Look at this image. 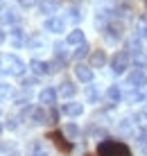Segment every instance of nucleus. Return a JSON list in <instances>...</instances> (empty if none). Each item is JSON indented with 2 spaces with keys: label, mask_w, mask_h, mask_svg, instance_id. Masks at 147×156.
<instances>
[{
  "label": "nucleus",
  "mask_w": 147,
  "mask_h": 156,
  "mask_svg": "<svg viewBox=\"0 0 147 156\" xmlns=\"http://www.w3.org/2000/svg\"><path fill=\"white\" fill-rule=\"evenodd\" d=\"M14 95V86L9 82H0V102L2 100H9Z\"/></svg>",
  "instance_id": "nucleus-26"
},
{
  "label": "nucleus",
  "mask_w": 147,
  "mask_h": 156,
  "mask_svg": "<svg viewBox=\"0 0 147 156\" xmlns=\"http://www.w3.org/2000/svg\"><path fill=\"white\" fill-rule=\"evenodd\" d=\"M134 122L143 129V131H147V111H138V113L134 115Z\"/></svg>",
  "instance_id": "nucleus-27"
},
{
  "label": "nucleus",
  "mask_w": 147,
  "mask_h": 156,
  "mask_svg": "<svg viewBox=\"0 0 147 156\" xmlns=\"http://www.w3.org/2000/svg\"><path fill=\"white\" fill-rule=\"evenodd\" d=\"M118 2H120V0H118Z\"/></svg>",
  "instance_id": "nucleus-41"
},
{
  "label": "nucleus",
  "mask_w": 147,
  "mask_h": 156,
  "mask_svg": "<svg viewBox=\"0 0 147 156\" xmlns=\"http://www.w3.org/2000/svg\"><path fill=\"white\" fill-rule=\"evenodd\" d=\"M66 43L68 45H81V43H86V36H84V32H81L79 27H75L73 32H68V36H66Z\"/></svg>",
  "instance_id": "nucleus-22"
},
{
  "label": "nucleus",
  "mask_w": 147,
  "mask_h": 156,
  "mask_svg": "<svg viewBox=\"0 0 147 156\" xmlns=\"http://www.w3.org/2000/svg\"><path fill=\"white\" fill-rule=\"evenodd\" d=\"M48 140H52L54 145H57V149H59V152H63V154L73 152V143L63 136V131H50V133H48Z\"/></svg>",
  "instance_id": "nucleus-6"
},
{
  "label": "nucleus",
  "mask_w": 147,
  "mask_h": 156,
  "mask_svg": "<svg viewBox=\"0 0 147 156\" xmlns=\"http://www.w3.org/2000/svg\"><path fill=\"white\" fill-rule=\"evenodd\" d=\"M131 125H136V122H131L129 118H122V120L118 122V131H122V133H129V131H131Z\"/></svg>",
  "instance_id": "nucleus-31"
},
{
  "label": "nucleus",
  "mask_w": 147,
  "mask_h": 156,
  "mask_svg": "<svg viewBox=\"0 0 147 156\" xmlns=\"http://www.w3.org/2000/svg\"><path fill=\"white\" fill-rule=\"evenodd\" d=\"M129 63H131V57H129L127 50H118L116 55L109 59V66H111V73L113 75H124L129 68Z\"/></svg>",
  "instance_id": "nucleus-3"
},
{
  "label": "nucleus",
  "mask_w": 147,
  "mask_h": 156,
  "mask_svg": "<svg viewBox=\"0 0 147 156\" xmlns=\"http://www.w3.org/2000/svg\"><path fill=\"white\" fill-rule=\"evenodd\" d=\"M57 98H59V93H57V88H52V86H45V88H41L39 90V102H41V106H52V104H57Z\"/></svg>",
  "instance_id": "nucleus-10"
},
{
  "label": "nucleus",
  "mask_w": 147,
  "mask_h": 156,
  "mask_svg": "<svg viewBox=\"0 0 147 156\" xmlns=\"http://www.w3.org/2000/svg\"><path fill=\"white\" fill-rule=\"evenodd\" d=\"M113 16H116V14H113V12H111L109 7H102V9H97V14H95V23L100 25L102 30H104L106 25H109V23L113 20Z\"/></svg>",
  "instance_id": "nucleus-17"
},
{
  "label": "nucleus",
  "mask_w": 147,
  "mask_h": 156,
  "mask_svg": "<svg viewBox=\"0 0 147 156\" xmlns=\"http://www.w3.org/2000/svg\"><path fill=\"white\" fill-rule=\"evenodd\" d=\"M122 32H124V25L118 23V20H111L104 30H102V36L109 41V43H118L122 39Z\"/></svg>",
  "instance_id": "nucleus-4"
},
{
  "label": "nucleus",
  "mask_w": 147,
  "mask_h": 156,
  "mask_svg": "<svg viewBox=\"0 0 147 156\" xmlns=\"http://www.w3.org/2000/svg\"><path fill=\"white\" fill-rule=\"evenodd\" d=\"M18 23V14L14 12V9H0V25L2 27H14V25Z\"/></svg>",
  "instance_id": "nucleus-18"
},
{
  "label": "nucleus",
  "mask_w": 147,
  "mask_h": 156,
  "mask_svg": "<svg viewBox=\"0 0 147 156\" xmlns=\"http://www.w3.org/2000/svg\"><path fill=\"white\" fill-rule=\"evenodd\" d=\"M86 156H97V154H86Z\"/></svg>",
  "instance_id": "nucleus-40"
},
{
  "label": "nucleus",
  "mask_w": 147,
  "mask_h": 156,
  "mask_svg": "<svg viewBox=\"0 0 147 156\" xmlns=\"http://www.w3.org/2000/svg\"><path fill=\"white\" fill-rule=\"evenodd\" d=\"M86 102H88V104H97V102H100V90L95 88V86H86Z\"/></svg>",
  "instance_id": "nucleus-25"
},
{
  "label": "nucleus",
  "mask_w": 147,
  "mask_h": 156,
  "mask_svg": "<svg viewBox=\"0 0 147 156\" xmlns=\"http://www.w3.org/2000/svg\"><path fill=\"white\" fill-rule=\"evenodd\" d=\"M57 93H59V98H75V93H77V86H75L73 82H68V79H66V82H61V84H59V88H57Z\"/></svg>",
  "instance_id": "nucleus-21"
},
{
  "label": "nucleus",
  "mask_w": 147,
  "mask_h": 156,
  "mask_svg": "<svg viewBox=\"0 0 147 156\" xmlns=\"http://www.w3.org/2000/svg\"><path fill=\"white\" fill-rule=\"evenodd\" d=\"M59 7H61V0H41V5H39V12H41L43 16L48 14V18H50V16H57Z\"/></svg>",
  "instance_id": "nucleus-14"
},
{
  "label": "nucleus",
  "mask_w": 147,
  "mask_h": 156,
  "mask_svg": "<svg viewBox=\"0 0 147 156\" xmlns=\"http://www.w3.org/2000/svg\"><path fill=\"white\" fill-rule=\"evenodd\" d=\"M30 156H48L45 147H43V143H34V147H32V154Z\"/></svg>",
  "instance_id": "nucleus-33"
},
{
  "label": "nucleus",
  "mask_w": 147,
  "mask_h": 156,
  "mask_svg": "<svg viewBox=\"0 0 147 156\" xmlns=\"http://www.w3.org/2000/svg\"><path fill=\"white\" fill-rule=\"evenodd\" d=\"M59 111H61V115H66V118H79L84 113V104L70 100V102H63V104L59 106Z\"/></svg>",
  "instance_id": "nucleus-9"
},
{
  "label": "nucleus",
  "mask_w": 147,
  "mask_h": 156,
  "mask_svg": "<svg viewBox=\"0 0 147 156\" xmlns=\"http://www.w3.org/2000/svg\"><path fill=\"white\" fill-rule=\"evenodd\" d=\"M79 133H81V129L75 125V122H66V125H63V136H66L68 140H75V138H79Z\"/></svg>",
  "instance_id": "nucleus-23"
},
{
  "label": "nucleus",
  "mask_w": 147,
  "mask_h": 156,
  "mask_svg": "<svg viewBox=\"0 0 147 156\" xmlns=\"http://www.w3.org/2000/svg\"><path fill=\"white\" fill-rule=\"evenodd\" d=\"M145 100H147V95H145L143 88H131L124 95V102H127V104H143Z\"/></svg>",
  "instance_id": "nucleus-19"
},
{
  "label": "nucleus",
  "mask_w": 147,
  "mask_h": 156,
  "mask_svg": "<svg viewBox=\"0 0 147 156\" xmlns=\"http://www.w3.org/2000/svg\"><path fill=\"white\" fill-rule=\"evenodd\" d=\"M30 70L36 75V77H43V75H52L50 61H41V59H32L30 61Z\"/></svg>",
  "instance_id": "nucleus-13"
},
{
  "label": "nucleus",
  "mask_w": 147,
  "mask_h": 156,
  "mask_svg": "<svg viewBox=\"0 0 147 156\" xmlns=\"http://www.w3.org/2000/svg\"><path fill=\"white\" fill-rule=\"evenodd\" d=\"M0 152H5V154H7V152H9V145H7V143H5V140H0Z\"/></svg>",
  "instance_id": "nucleus-37"
},
{
  "label": "nucleus",
  "mask_w": 147,
  "mask_h": 156,
  "mask_svg": "<svg viewBox=\"0 0 147 156\" xmlns=\"http://www.w3.org/2000/svg\"><path fill=\"white\" fill-rule=\"evenodd\" d=\"M7 36H9V43H12L14 48H23V45H27V36H25V30L20 27V25H14V27H9V32H7Z\"/></svg>",
  "instance_id": "nucleus-7"
},
{
  "label": "nucleus",
  "mask_w": 147,
  "mask_h": 156,
  "mask_svg": "<svg viewBox=\"0 0 147 156\" xmlns=\"http://www.w3.org/2000/svg\"><path fill=\"white\" fill-rule=\"evenodd\" d=\"M18 5H20L23 9H32V7H39L41 0H18Z\"/></svg>",
  "instance_id": "nucleus-35"
},
{
  "label": "nucleus",
  "mask_w": 147,
  "mask_h": 156,
  "mask_svg": "<svg viewBox=\"0 0 147 156\" xmlns=\"http://www.w3.org/2000/svg\"><path fill=\"white\" fill-rule=\"evenodd\" d=\"M27 45L30 48H43L45 45V39H43V36H32V39L27 41Z\"/></svg>",
  "instance_id": "nucleus-34"
},
{
  "label": "nucleus",
  "mask_w": 147,
  "mask_h": 156,
  "mask_svg": "<svg viewBox=\"0 0 147 156\" xmlns=\"http://www.w3.org/2000/svg\"><path fill=\"white\" fill-rule=\"evenodd\" d=\"M124 50L129 52V57H136V55H143V39H138L136 34H131L127 41H124Z\"/></svg>",
  "instance_id": "nucleus-12"
},
{
  "label": "nucleus",
  "mask_w": 147,
  "mask_h": 156,
  "mask_svg": "<svg viewBox=\"0 0 147 156\" xmlns=\"http://www.w3.org/2000/svg\"><path fill=\"white\" fill-rule=\"evenodd\" d=\"M95 154H97V156H131V149H129L122 140L104 138V140H100V143H97Z\"/></svg>",
  "instance_id": "nucleus-2"
},
{
  "label": "nucleus",
  "mask_w": 147,
  "mask_h": 156,
  "mask_svg": "<svg viewBox=\"0 0 147 156\" xmlns=\"http://www.w3.org/2000/svg\"><path fill=\"white\" fill-rule=\"evenodd\" d=\"M75 77L79 79L81 84H91L93 82V77H95V73H93V68L88 66V63H77V66H75Z\"/></svg>",
  "instance_id": "nucleus-11"
},
{
  "label": "nucleus",
  "mask_w": 147,
  "mask_h": 156,
  "mask_svg": "<svg viewBox=\"0 0 147 156\" xmlns=\"http://www.w3.org/2000/svg\"><path fill=\"white\" fill-rule=\"evenodd\" d=\"M66 20H75V23H77V20H81V9L79 7H68L66 9Z\"/></svg>",
  "instance_id": "nucleus-28"
},
{
  "label": "nucleus",
  "mask_w": 147,
  "mask_h": 156,
  "mask_svg": "<svg viewBox=\"0 0 147 156\" xmlns=\"http://www.w3.org/2000/svg\"><path fill=\"white\" fill-rule=\"evenodd\" d=\"M86 55H88V43H81V45L75 48V52H73V57L77 59V63H79V59H84Z\"/></svg>",
  "instance_id": "nucleus-29"
},
{
  "label": "nucleus",
  "mask_w": 147,
  "mask_h": 156,
  "mask_svg": "<svg viewBox=\"0 0 147 156\" xmlns=\"http://www.w3.org/2000/svg\"><path fill=\"white\" fill-rule=\"evenodd\" d=\"M106 98L111 100V102H120L124 95H122V90H120V86L118 84H113V86H109L106 88Z\"/></svg>",
  "instance_id": "nucleus-24"
},
{
  "label": "nucleus",
  "mask_w": 147,
  "mask_h": 156,
  "mask_svg": "<svg viewBox=\"0 0 147 156\" xmlns=\"http://www.w3.org/2000/svg\"><path fill=\"white\" fill-rule=\"evenodd\" d=\"M36 82H39L36 77H20V84H23V88H30V86L36 84Z\"/></svg>",
  "instance_id": "nucleus-36"
},
{
  "label": "nucleus",
  "mask_w": 147,
  "mask_h": 156,
  "mask_svg": "<svg viewBox=\"0 0 147 156\" xmlns=\"http://www.w3.org/2000/svg\"><path fill=\"white\" fill-rule=\"evenodd\" d=\"M127 84L131 88H145L147 86V73L140 68H134L131 73H127Z\"/></svg>",
  "instance_id": "nucleus-8"
},
{
  "label": "nucleus",
  "mask_w": 147,
  "mask_h": 156,
  "mask_svg": "<svg viewBox=\"0 0 147 156\" xmlns=\"http://www.w3.org/2000/svg\"><path fill=\"white\" fill-rule=\"evenodd\" d=\"M27 63L14 52H0V75H16V77H25Z\"/></svg>",
  "instance_id": "nucleus-1"
},
{
  "label": "nucleus",
  "mask_w": 147,
  "mask_h": 156,
  "mask_svg": "<svg viewBox=\"0 0 147 156\" xmlns=\"http://www.w3.org/2000/svg\"><path fill=\"white\" fill-rule=\"evenodd\" d=\"M106 61H109V57H106L104 50H93L91 57H88V66L91 68H104Z\"/></svg>",
  "instance_id": "nucleus-15"
},
{
  "label": "nucleus",
  "mask_w": 147,
  "mask_h": 156,
  "mask_svg": "<svg viewBox=\"0 0 147 156\" xmlns=\"http://www.w3.org/2000/svg\"><path fill=\"white\" fill-rule=\"evenodd\" d=\"M5 156H20V152H18V149H12V152H7Z\"/></svg>",
  "instance_id": "nucleus-38"
},
{
  "label": "nucleus",
  "mask_w": 147,
  "mask_h": 156,
  "mask_svg": "<svg viewBox=\"0 0 147 156\" xmlns=\"http://www.w3.org/2000/svg\"><path fill=\"white\" fill-rule=\"evenodd\" d=\"M18 127H20V118H16V115H9L7 120H5V129H9V131H16Z\"/></svg>",
  "instance_id": "nucleus-30"
},
{
  "label": "nucleus",
  "mask_w": 147,
  "mask_h": 156,
  "mask_svg": "<svg viewBox=\"0 0 147 156\" xmlns=\"http://www.w3.org/2000/svg\"><path fill=\"white\" fill-rule=\"evenodd\" d=\"M5 131V125H2V122H0V133H2Z\"/></svg>",
  "instance_id": "nucleus-39"
},
{
  "label": "nucleus",
  "mask_w": 147,
  "mask_h": 156,
  "mask_svg": "<svg viewBox=\"0 0 147 156\" xmlns=\"http://www.w3.org/2000/svg\"><path fill=\"white\" fill-rule=\"evenodd\" d=\"M43 30L50 34H61L66 32V16H50L43 20Z\"/></svg>",
  "instance_id": "nucleus-5"
},
{
  "label": "nucleus",
  "mask_w": 147,
  "mask_h": 156,
  "mask_svg": "<svg viewBox=\"0 0 147 156\" xmlns=\"http://www.w3.org/2000/svg\"><path fill=\"white\" fill-rule=\"evenodd\" d=\"M136 145H138V149L143 154H147V131H143L138 138H136Z\"/></svg>",
  "instance_id": "nucleus-32"
},
{
  "label": "nucleus",
  "mask_w": 147,
  "mask_h": 156,
  "mask_svg": "<svg viewBox=\"0 0 147 156\" xmlns=\"http://www.w3.org/2000/svg\"><path fill=\"white\" fill-rule=\"evenodd\" d=\"M134 34L138 36V39H147V14L138 16V18L134 20Z\"/></svg>",
  "instance_id": "nucleus-20"
},
{
  "label": "nucleus",
  "mask_w": 147,
  "mask_h": 156,
  "mask_svg": "<svg viewBox=\"0 0 147 156\" xmlns=\"http://www.w3.org/2000/svg\"><path fill=\"white\" fill-rule=\"evenodd\" d=\"M32 122L34 125H48V122L52 120V115H48V111H45V106H34V111H32Z\"/></svg>",
  "instance_id": "nucleus-16"
}]
</instances>
